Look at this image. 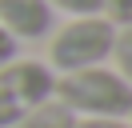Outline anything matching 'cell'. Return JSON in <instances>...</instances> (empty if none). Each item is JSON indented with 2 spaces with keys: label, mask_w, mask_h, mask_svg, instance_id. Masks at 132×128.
<instances>
[{
  "label": "cell",
  "mask_w": 132,
  "mask_h": 128,
  "mask_svg": "<svg viewBox=\"0 0 132 128\" xmlns=\"http://www.w3.org/2000/svg\"><path fill=\"white\" fill-rule=\"evenodd\" d=\"M112 40H116V24H108L104 16H76L72 24L56 32L48 48L52 68L60 72H80V68H96L112 56Z\"/></svg>",
  "instance_id": "obj_2"
},
{
  "label": "cell",
  "mask_w": 132,
  "mask_h": 128,
  "mask_svg": "<svg viewBox=\"0 0 132 128\" xmlns=\"http://www.w3.org/2000/svg\"><path fill=\"white\" fill-rule=\"evenodd\" d=\"M48 8H64L72 16H100L104 0H48Z\"/></svg>",
  "instance_id": "obj_8"
},
{
  "label": "cell",
  "mask_w": 132,
  "mask_h": 128,
  "mask_svg": "<svg viewBox=\"0 0 132 128\" xmlns=\"http://www.w3.org/2000/svg\"><path fill=\"white\" fill-rule=\"evenodd\" d=\"M72 128H128V124L116 120V116H76Z\"/></svg>",
  "instance_id": "obj_9"
},
{
  "label": "cell",
  "mask_w": 132,
  "mask_h": 128,
  "mask_svg": "<svg viewBox=\"0 0 132 128\" xmlns=\"http://www.w3.org/2000/svg\"><path fill=\"white\" fill-rule=\"evenodd\" d=\"M100 16H104L108 24H116V28H128L132 24V0H104Z\"/></svg>",
  "instance_id": "obj_7"
},
{
  "label": "cell",
  "mask_w": 132,
  "mask_h": 128,
  "mask_svg": "<svg viewBox=\"0 0 132 128\" xmlns=\"http://www.w3.org/2000/svg\"><path fill=\"white\" fill-rule=\"evenodd\" d=\"M0 28L12 40H40L52 28L48 0H0Z\"/></svg>",
  "instance_id": "obj_4"
},
{
  "label": "cell",
  "mask_w": 132,
  "mask_h": 128,
  "mask_svg": "<svg viewBox=\"0 0 132 128\" xmlns=\"http://www.w3.org/2000/svg\"><path fill=\"white\" fill-rule=\"evenodd\" d=\"M52 88H56V76H52L48 64L8 60L0 68V128H12L24 112L52 100Z\"/></svg>",
  "instance_id": "obj_3"
},
{
  "label": "cell",
  "mask_w": 132,
  "mask_h": 128,
  "mask_svg": "<svg viewBox=\"0 0 132 128\" xmlns=\"http://www.w3.org/2000/svg\"><path fill=\"white\" fill-rule=\"evenodd\" d=\"M72 124H76V116L56 100V96H52V100L36 104L32 112H24V116H20L12 128H72Z\"/></svg>",
  "instance_id": "obj_5"
},
{
  "label": "cell",
  "mask_w": 132,
  "mask_h": 128,
  "mask_svg": "<svg viewBox=\"0 0 132 128\" xmlns=\"http://www.w3.org/2000/svg\"><path fill=\"white\" fill-rule=\"evenodd\" d=\"M60 104L72 116H116L124 120L132 112V84L128 76H120L116 68H80V72H64L52 88Z\"/></svg>",
  "instance_id": "obj_1"
},
{
  "label": "cell",
  "mask_w": 132,
  "mask_h": 128,
  "mask_svg": "<svg viewBox=\"0 0 132 128\" xmlns=\"http://www.w3.org/2000/svg\"><path fill=\"white\" fill-rule=\"evenodd\" d=\"M8 60H16V40H12L8 32L0 28V68H4Z\"/></svg>",
  "instance_id": "obj_10"
},
{
  "label": "cell",
  "mask_w": 132,
  "mask_h": 128,
  "mask_svg": "<svg viewBox=\"0 0 132 128\" xmlns=\"http://www.w3.org/2000/svg\"><path fill=\"white\" fill-rule=\"evenodd\" d=\"M112 56H116V72H120V76H128V72H132V32H128V28H116Z\"/></svg>",
  "instance_id": "obj_6"
}]
</instances>
